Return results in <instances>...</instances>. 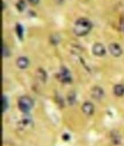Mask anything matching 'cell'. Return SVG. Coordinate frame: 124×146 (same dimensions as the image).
Returning <instances> with one entry per match:
<instances>
[{"mask_svg":"<svg viewBox=\"0 0 124 146\" xmlns=\"http://www.w3.org/2000/svg\"><path fill=\"white\" fill-rule=\"evenodd\" d=\"M92 23L86 18H81L77 20L74 27V32L78 36L87 35L92 29Z\"/></svg>","mask_w":124,"mask_h":146,"instance_id":"obj_1","label":"cell"},{"mask_svg":"<svg viewBox=\"0 0 124 146\" xmlns=\"http://www.w3.org/2000/svg\"><path fill=\"white\" fill-rule=\"evenodd\" d=\"M33 101L28 96H22L18 101V106L20 110L24 112H28L33 106Z\"/></svg>","mask_w":124,"mask_h":146,"instance_id":"obj_2","label":"cell"},{"mask_svg":"<svg viewBox=\"0 0 124 146\" xmlns=\"http://www.w3.org/2000/svg\"><path fill=\"white\" fill-rule=\"evenodd\" d=\"M58 77L60 81L64 83L70 82L72 80L70 72L69 70L65 67H62L61 69L58 74Z\"/></svg>","mask_w":124,"mask_h":146,"instance_id":"obj_3","label":"cell"},{"mask_svg":"<svg viewBox=\"0 0 124 146\" xmlns=\"http://www.w3.org/2000/svg\"><path fill=\"white\" fill-rule=\"evenodd\" d=\"M109 50L110 54L115 56L118 57L121 56L122 53V50L121 46L117 43H111L109 46Z\"/></svg>","mask_w":124,"mask_h":146,"instance_id":"obj_4","label":"cell"},{"mask_svg":"<svg viewBox=\"0 0 124 146\" xmlns=\"http://www.w3.org/2000/svg\"><path fill=\"white\" fill-rule=\"evenodd\" d=\"M91 96L94 99L100 100L104 97V92L101 88L95 86L91 90Z\"/></svg>","mask_w":124,"mask_h":146,"instance_id":"obj_5","label":"cell"},{"mask_svg":"<svg viewBox=\"0 0 124 146\" xmlns=\"http://www.w3.org/2000/svg\"><path fill=\"white\" fill-rule=\"evenodd\" d=\"M93 53L98 56H104L106 53V50L104 46L101 43L95 44L92 48Z\"/></svg>","mask_w":124,"mask_h":146,"instance_id":"obj_6","label":"cell"},{"mask_svg":"<svg viewBox=\"0 0 124 146\" xmlns=\"http://www.w3.org/2000/svg\"><path fill=\"white\" fill-rule=\"evenodd\" d=\"M82 111L86 115L90 116L94 113V108L93 104L90 102H86L82 106Z\"/></svg>","mask_w":124,"mask_h":146,"instance_id":"obj_7","label":"cell"},{"mask_svg":"<svg viewBox=\"0 0 124 146\" xmlns=\"http://www.w3.org/2000/svg\"><path fill=\"white\" fill-rule=\"evenodd\" d=\"M29 64L28 59L25 57H20L17 60V66L22 69L25 68L27 67Z\"/></svg>","mask_w":124,"mask_h":146,"instance_id":"obj_8","label":"cell"},{"mask_svg":"<svg viewBox=\"0 0 124 146\" xmlns=\"http://www.w3.org/2000/svg\"><path fill=\"white\" fill-rule=\"evenodd\" d=\"M113 92L114 93L115 96L121 97L124 94V86L121 85V84H118L116 85L113 89Z\"/></svg>","mask_w":124,"mask_h":146,"instance_id":"obj_9","label":"cell"},{"mask_svg":"<svg viewBox=\"0 0 124 146\" xmlns=\"http://www.w3.org/2000/svg\"><path fill=\"white\" fill-rule=\"evenodd\" d=\"M8 108V101L7 97L3 95L1 98V113H3L6 111Z\"/></svg>","mask_w":124,"mask_h":146,"instance_id":"obj_10","label":"cell"},{"mask_svg":"<svg viewBox=\"0 0 124 146\" xmlns=\"http://www.w3.org/2000/svg\"><path fill=\"white\" fill-rule=\"evenodd\" d=\"M111 139L113 143L115 144H118L121 141V138L118 133L116 131H113L111 133Z\"/></svg>","mask_w":124,"mask_h":146,"instance_id":"obj_11","label":"cell"},{"mask_svg":"<svg viewBox=\"0 0 124 146\" xmlns=\"http://www.w3.org/2000/svg\"><path fill=\"white\" fill-rule=\"evenodd\" d=\"M16 33L18 36V37L19 38V39H22V36H23V28H22V25L20 24H17L16 25Z\"/></svg>","mask_w":124,"mask_h":146,"instance_id":"obj_12","label":"cell"},{"mask_svg":"<svg viewBox=\"0 0 124 146\" xmlns=\"http://www.w3.org/2000/svg\"><path fill=\"white\" fill-rule=\"evenodd\" d=\"M37 77L41 80H42L43 81H45V79H46V74L45 71L42 70V69H38L37 71Z\"/></svg>","mask_w":124,"mask_h":146,"instance_id":"obj_13","label":"cell"},{"mask_svg":"<svg viewBox=\"0 0 124 146\" xmlns=\"http://www.w3.org/2000/svg\"><path fill=\"white\" fill-rule=\"evenodd\" d=\"M16 6H17V9L19 11H22L24 9L26 5H25V3L24 0H20V1L18 2V3L17 4Z\"/></svg>","mask_w":124,"mask_h":146,"instance_id":"obj_14","label":"cell"},{"mask_svg":"<svg viewBox=\"0 0 124 146\" xmlns=\"http://www.w3.org/2000/svg\"><path fill=\"white\" fill-rule=\"evenodd\" d=\"M1 52H2L3 56H8L9 55V54L8 49L5 46H3V47L2 46Z\"/></svg>","mask_w":124,"mask_h":146,"instance_id":"obj_15","label":"cell"},{"mask_svg":"<svg viewBox=\"0 0 124 146\" xmlns=\"http://www.w3.org/2000/svg\"><path fill=\"white\" fill-rule=\"evenodd\" d=\"M119 28L121 30L124 32V18H122L119 21Z\"/></svg>","mask_w":124,"mask_h":146,"instance_id":"obj_16","label":"cell"},{"mask_svg":"<svg viewBox=\"0 0 124 146\" xmlns=\"http://www.w3.org/2000/svg\"><path fill=\"white\" fill-rule=\"evenodd\" d=\"M28 1L33 5H36L38 3L39 0H28Z\"/></svg>","mask_w":124,"mask_h":146,"instance_id":"obj_17","label":"cell"},{"mask_svg":"<svg viewBox=\"0 0 124 146\" xmlns=\"http://www.w3.org/2000/svg\"><path fill=\"white\" fill-rule=\"evenodd\" d=\"M56 1H57V3H58V4H61V3H62L63 2L64 0H56Z\"/></svg>","mask_w":124,"mask_h":146,"instance_id":"obj_18","label":"cell"}]
</instances>
